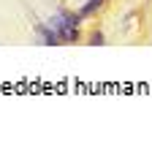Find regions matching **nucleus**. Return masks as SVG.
Returning a JSON list of instances; mask_svg holds the SVG:
<instances>
[{
    "label": "nucleus",
    "instance_id": "obj_1",
    "mask_svg": "<svg viewBox=\"0 0 152 155\" xmlns=\"http://www.w3.org/2000/svg\"><path fill=\"white\" fill-rule=\"evenodd\" d=\"M101 3H103V0H87V3L82 5V11H79V14H82V16H90V14H92V11H95Z\"/></svg>",
    "mask_w": 152,
    "mask_h": 155
},
{
    "label": "nucleus",
    "instance_id": "obj_2",
    "mask_svg": "<svg viewBox=\"0 0 152 155\" xmlns=\"http://www.w3.org/2000/svg\"><path fill=\"white\" fill-rule=\"evenodd\" d=\"M90 44H95V46L103 44V35H101V33H92V41H90Z\"/></svg>",
    "mask_w": 152,
    "mask_h": 155
}]
</instances>
